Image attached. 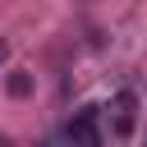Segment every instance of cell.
I'll use <instances>...</instances> for the list:
<instances>
[{
  "instance_id": "3",
  "label": "cell",
  "mask_w": 147,
  "mask_h": 147,
  "mask_svg": "<svg viewBox=\"0 0 147 147\" xmlns=\"http://www.w3.org/2000/svg\"><path fill=\"white\" fill-rule=\"evenodd\" d=\"M28 92H32V78H28L23 69H18V74H9V96H28Z\"/></svg>"
},
{
  "instance_id": "4",
  "label": "cell",
  "mask_w": 147,
  "mask_h": 147,
  "mask_svg": "<svg viewBox=\"0 0 147 147\" xmlns=\"http://www.w3.org/2000/svg\"><path fill=\"white\" fill-rule=\"evenodd\" d=\"M5 60H9V46H5V41H0V64H5Z\"/></svg>"
},
{
  "instance_id": "1",
  "label": "cell",
  "mask_w": 147,
  "mask_h": 147,
  "mask_svg": "<svg viewBox=\"0 0 147 147\" xmlns=\"http://www.w3.org/2000/svg\"><path fill=\"white\" fill-rule=\"evenodd\" d=\"M69 138H74V142H101V129H96V106H83V110L69 119Z\"/></svg>"
},
{
  "instance_id": "2",
  "label": "cell",
  "mask_w": 147,
  "mask_h": 147,
  "mask_svg": "<svg viewBox=\"0 0 147 147\" xmlns=\"http://www.w3.org/2000/svg\"><path fill=\"white\" fill-rule=\"evenodd\" d=\"M133 110H138V96H133V92H119V96H115V133H119V138L133 133Z\"/></svg>"
}]
</instances>
